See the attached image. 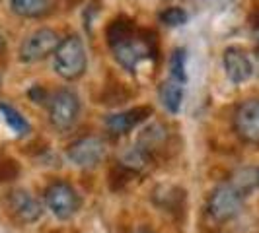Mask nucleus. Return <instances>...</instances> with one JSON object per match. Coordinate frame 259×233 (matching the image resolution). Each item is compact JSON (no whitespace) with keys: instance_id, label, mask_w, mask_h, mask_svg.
<instances>
[{"instance_id":"obj_9","label":"nucleus","mask_w":259,"mask_h":233,"mask_svg":"<svg viewBox=\"0 0 259 233\" xmlns=\"http://www.w3.org/2000/svg\"><path fill=\"white\" fill-rule=\"evenodd\" d=\"M8 208H10L14 218L18 221H22V223H33L43 214L41 202L31 193L22 191V189L12 191L8 194Z\"/></svg>"},{"instance_id":"obj_21","label":"nucleus","mask_w":259,"mask_h":233,"mask_svg":"<svg viewBox=\"0 0 259 233\" xmlns=\"http://www.w3.org/2000/svg\"><path fill=\"white\" fill-rule=\"evenodd\" d=\"M169 68H171V78L185 82V52L176 49L169 59Z\"/></svg>"},{"instance_id":"obj_23","label":"nucleus","mask_w":259,"mask_h":233,"mask_svg":"<svg viewBox=\"0 0 259 233\" xmlns=\"http://www.w3.org/2000/svg\"><path fill=\"white\" fill-rule=\"evenodd\" d=\"M253 27L259 31V14H257V18H255V22H253Z\"/></svg>"},{"instance_id":"obj_13","label":"nucleus","mask_w":259,"mask_h":233,"mask_svg":"<svg viewBox=\"0 0 259 233\" xmlns=\"http://www.w3.org/2000/svg\"><path fill=\"white\" fill-rule=\"evenodd\" d=\"M137 31V27L133 24V20L127 16H117L115 20L109 22V26L105 29V39H107V45L113 49L119 43L127 41V39Z\"/></svg>"},{"instance_id":"obj_2","label":"nucleus","mask_w":259,"mask_h":233,"mask_svg":"<svg viewBox=\"0 0 259 233\" xmlns=\"http://www.w3.org/2000/svg\"><path fill=\"white\" fill-rule=\"evenodd\" d=\"M53 65H55V72L61 78H65L68 82L78 80L86 72V49L84 43L78 35H68V37L61 39L57 51L53 52Z\"/></svg>"},{"instance_id":"obj_11","label":"nucleus","mask_w":259,"mask_h":233,"mask_svg":"<svg viewBox=\"0 0 259 233\" xmlns=\"http://www.w3.org/2000/svg\"><path fill=\"white\" fill-rule=\"evenodd\" d=\"M226 76L232 84H244L253 74V63L244 49L240 47H228L222 56Z\"/></svg>"},{"instance_id":"obj_19","label":"nucleus","mask_w":259,"mask_h":233,"mask_svg":"<svg viewBox=\"0 0 259 233\" xmlns=\"http://www.w3.org/2000/svg\"><path fill=\"white\" fill-rule=\"evenodd\" d=\"M160 22L169 27L183 26L187 22V12L182 10V8H178V6H171V8H166L164 12L160 14Z\"/></svg>"},{"instance_id":"obj_6","label":"nucleus","mask_w":259,"mask_h":233,"mask_svg":"<svg viewBox=\"0 0 259 233\" xmlns=\"http://www.w3.org/2000/svg\"><path fill=\"white\" fill-rule=\"evenodd\" d=\"M59 43H61V37L55 29L41 27L37 31L29 33L24 39V43L20 45V61L26 63V65L39 63V61L47 59L49 54L57 51Z\"/></svg>"},{"instance_id":"obj_12","label":"nucleus","mask_w":259,"mask_h":233,"mask_svg":"<svg viewBox=\"0 0 259 233\" xmlns=\"http://www.w3.org/2000/svg\"><path fill=\"white\" fill-rule=\"evenodd\" d=\"M158 93H160L162 105L168 109L169 113H174V115L180 113L183 103V82L176 80V78H169V80L160 84Z\"/></svg>"},{"instance_id":"obj_5","label":"nucleus","mask_w":259,"mask_h":233,"mask_svg":"<svg viewBox=\"0 0 259 233\" xmlns=\"http://www.w3.org/2000/svg\"><path fill=\"white\" fill-rule=\"evenodd\" d=\"M80 115V99L72 90H59L49 97V121L57 130L72 129Z\"/></svg>"},{"instance_id":"obj_17","label":"nucleus","mask_w":259,"mask_h":233,"mask_svg":"<svg viewBox=\"0 0 259 233\" xmlns=\"http://www.w3.org/2000/svg\"><path fill=\"white\" fill-rule=\"evenodd\" d=\"M137 173L135 171H131L129 167H125L123 163H117L115 167H111L109 171V175H107V183H109V189L113 191V193H119V191H123L127 185L131 183V179L135 177Z\"/></svg>"},{"instance_id":"obj_15","label":"nucleus","mask_w":259,"mask_h":233,"mask_svg":"<svg viewBox=\"0 0 259 233\" xmlns=\"http://www.w3.org/2000/svg\"><path fill=\"white\" fill-rule=\"evenodd\" d=\"M156 204L162 208H166L169 212H178L182 210V202H183V191H180L178 187H160L156 191Z\"/></svg>"},{"instance_id":"obj_4","label":"nucleus","mask_w":259,"mask_h":233,"mask_svg":"<svg viewBox=\"0 0 259 233\" xmlns=\"http://www.w3.org/2000/svg\"><path fill=\"white\" fill-rule=\"evenodd\" d=\"M45 204L57 220H70L82 206L80 194L66 181H55L45 189Z\"/></svg>"},{"instance_id":"obj_18","label":"nucleus","mask_w":259,"mask_h":233,"mask_svg":"<svg viewBox=\"0 0 259 233\" xmlns=\"http://www.w3.org/2000/svg\"><path fill=\"white\" fill-rule=\"evenodd\" d=\"M131 93L127 91V88L123 86V84H119L115 82L111 88H107L105 93L102 95V103L105 105H121L125 103V101H129Z\"/></svg>"},{"instance_id":"obj_10","label":"nucleus","mask_w":259,"mask_h":233,"mask_svg":"<svg viewBox=\"0 0 259 233\" xmlns=\"http://www.w3.org/2000/svg\"><path fill=\"white\" fill-rule=\"evenodd\" d=\"M152 107L148 105H139V107H133V109H127V111H121V113H115V115L107 116L105 121V127L111 134L115 136H123L131 132L133 129H137L139 125H143L144 121H148L150 115H152Z\"/></svg>"},{"instance_id":"obj_14","label":"nucleus","mask_w":259,"mask_h":233,"mask_svg":"<svg viewBox=\"0 0 259 233\" xmlns=\"http://www.w3.org/2000/svg\"><path fill=\"white\" fill-rule=\"evenodd\" d=\"M10 8L20 18H43L53 10V0H10Z\"/></svg>"},{"instance_id":"obj_7","label":"nucleus","mask_w":259,"mask_h":233,"mask_svg":"<svg viewBox=\"0 0 259 233\" xmlns=\"http://www.w3.org/2000/svg\"><path fill=\"white\" fill-rule=\"evenodd\" d=\"M105 154H107V146L98 136H84V138L76 140L74 144H70L68 150H66L68 159L76 167L82 169L98 167L105 159Z\"/></svg>"},{"instance_id":"obj_16","label":"nucleus","mask_w":259,"mask_h":233,"mask_svg":"<svg viewBox=\"0 0 259 233\" xmlns=\"http://www.w3.org/2000/svg\"><path fill=\"white\" fill-rule=\"evenodd\" d=\"M0 113L4 116V121L8 123V127L18 134V136H26L29 132V123L26 121V116L22 115L18 109H14L12 105L0 103Z\"/></svg>"},{"instance_id":"obj_8","label":"nucleus","mask_w":259,"mask_h":233,"mask_svg":"<svg viewBox=\"0 0 259 233\" xmlns=\"http://www.w3.org/2000/svg\"><path fill=\"white\" fill-rule=\"evenodd\" d=\"M234 130L249 144H259V97L238 105L234 113Z\"/></svg>"},{"instance_id":"obj_22","label":"nucleus","mask_w":259,"mask_h":233,"mask_svg":"<svg viewBox=\"0 0 259 233\" xmlns=\"http://www.w3.org/2000/svg\"><path fill=\"white\" fill-rule=\"evenodd\" d=\"M29 97H31L35 103H45V101H49V99L45 97V91L41 90L39 86H35V88H31V90H29Z\"/></svg>"},{"instance_id":"obj_20","label":"nucleus","mask_w":259,"mask_h":233,"mask_svg":"<svg viewBox=\"0 0 259 233\" xmlns=\"http://www.w3.org/2000/svg\"><path fill=\"white\" fill-rule=\"evenodd\" d=\"M18 175H20L18 161L8 157V155H0V183L14 181Z\"/></svg>"},{"instance_id":"obj_24","label":"nucleus","mask_w":259,"mask_h":233,"mask_svg":"<svg viewBox=\"0 0 259 233\" xmlns=\"http://www.w3.org/2000/svg\"><path fill=\"white\" fill-rule=\"evenodd\" d=\"M135 233H156V231H152V229H139V231H135Z\"/></svg>"},{"instance_id":"obj_25","label":"nucleus","mask_w":259,"mask_h":233,"mask_svg":"<svg viewBox=\"0 0 259 233\" xmlns=\"http://www.w3.org/2000/svg\"><path fill=\"white\" fill-rule=\"evenodd\" d=\"M255 177H257V189H259V167H255Z\"/></svg>"},{"instance_id":"obj_1","label":"nucleus","mask_w":259,"mask_h":233,"mask_svg":"<svg viewBox=\"0 0 259 233\" xmlns=\"http://www.w3.org/2000/svg\"><path fill=\"white\" fill-rule=\"evenodd\" d=\"M246 196V191H242L234 181L217 187L207 200L208 218L212 221H217V223H224V221L234 220L244 210Z\"/></svg>"},{"instance_id":"obj_3","label":"nucleus","mask_w":259,"mask_h":233,"mask_svg":"<svg viewBox=\"0 0 259 233\" xmlns=\"http://www.w3.org/2000/svg\"><path fill=\"white\" fill-rule=\"evenodd\" d=\"M115 54L117 63L127 68L129 72H135L137 66L141 65L143 61L150 59L156 52V41L148 31H135L127 41L119 43L117 47L111 49Z\"/></svg>"},{"instance_id":"obj_26","label":"nucleus","mask_w":259,"mask_h":233,"mask_svg":"<svg viewBox=\"0 0 259 233\" xmlns=\"http://www.w3.org/2000/svg\"><path fill=\"white\" fill-rule=\"evenodd\" d=\"M0 86H2V78H0Z\"/></svg>"}]
</instances>
